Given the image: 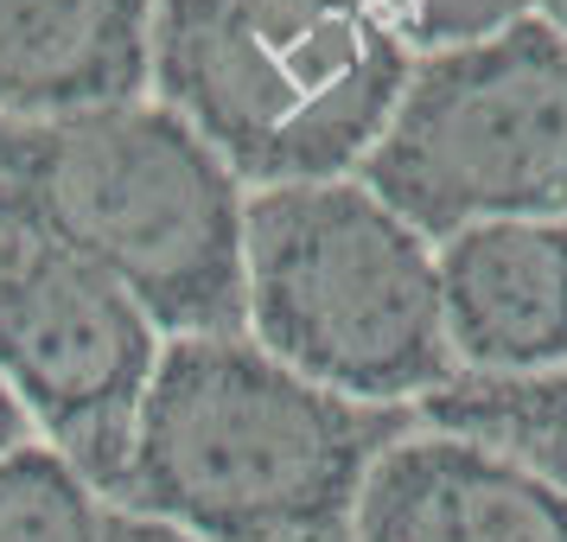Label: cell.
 Returning a JSON list of instances; mask_svg holds the SVG:
<instances>
[{
	"mask_svg": "<svg viewBox=\"0 0 567 542\" xmlns=\"http://www.w3.org/2000/svg\"><path fill=\"white\" fill-rule=\"evenodd\" d=\"M421 421L307 384L249 333L166 338L115 504L198 542H351L370 472Z\"/></svg>",
	"mask_w": 567,
	"mask_h": 542,
	"instance_id": "obj_1",
	"label": "cell"
},
{
	"mask_svg": "<svg viewBox=\"0 0 567 542\" xmlns=\"http://www.w3.org/2000/svg\"><path fill=\"white\" fill-rule=\"evenodd\" d=\"M249 192L154 96L52 122L0 115V231L103 268L166 338H230Z\"/></svg>",
	"mask_w": 567,
	"mask_h": 542,
	"instance_id": "obj_2",
	"label": "cell"
},
{
	"mask_svg": "<svg viewBox=\"0 0 567 542\" xmlns=\"http://www.w3.org/2000/svg\"><path fill=\"white\" fill-rule=\"evenodd\" d=\"M414 52L383 0H159L154 103L249 192L358 180Z\"/></svg>",
	"mask_w": 567,
	"mask_h": 542,
	"instance_id": "obj_3",
	"label": "cell"
},
{
	"mask_svg": "<svg viewBox=\"0 0 567 542\" xmlns=\"http://www.w3.org/2000/svg\"><path fill=\"white\" fill-rule=\"evenodd\" d=\"M243 307V333L268 358L351 402L414 409L460 377L440 307V243L363 180L249 192Z\"/></svg>",
	"mask_w": 567,
	"mask_h": 542,
	"instance_id": "obj_4",
	"label": "cell"
},
{
	"mask_svg": "<svg viewBox=\"0 0 567 542\" xmlns=\"http://www.w3.org/2000/svg\"><path fill=\"white\" fill-rule=\"evenodd\" d=\"M358 180L427 243L478 224H567V32L529 13L414 58Z\"/></svg>",
	"mask_w": 567,
	"mask_h": 542,
	"instance_id": "obj_5",
	"label": "cell"
},
{
	"mask_svg": "<svg viewBox=\"0 0 567 542\" xmlns=\"http://www.w3.org/2000/svg\"><path fill=\"white\" fill-rule=\"evenodd\" d=\"M159 358L154 313L122 282L39 236L0 231V389L103 498L134 460Z\"/></svg>",
	"mask_w": 567,
	"mask_h": 542,
	"instance_id": "obj_6",
	"label": "cell"
},
{
	"mask_svg": "<svg viewBox=\"0 0 567 542\" xmlns=\"http://www.w3.org/2000/svg\"><path fill=\"white\" fill-rule=\"evenodd\" d=\"M351 542H567V498L491 447L414 428L377 460Z\"/></svg>",
	"mask_w": 567,
	"mask_h": 542,
	"instance_id": "obj_7",
	"label": "cell"
},
{
	"mask_svg": "<svg viewBox=\"0 0 567 542\" xmlns=\"http://www.w3.org/2000/svg\"><path fill=\"white\" fill-rule=\"evenodd\" d=\"M440 307L460 370H567V224H478L446 236Z\"/></svg>",
	"mask_w": 567,
	"mask_h": 542,
	"instance_id": "obj_8",
	"label": "cell"
},
{
	"mask_svg": "<svg viewBox=\"0 0 567 542\" xmlns=\"http://www.w3.org/2000/svg\"><path fill=\"white\" fill-rule=\"evenodd\" d=\"M159 0H0V115L52 122L154 90Z\"/></svg>",
	"mask_w": 567,
	"mask_h": 542,
	"instance_id": "obj_9",
	"label": "cell"
},
{
	"mask_svg": "<svg viewBox=\"0 0 567 542\" xmlns=\"http://www.w3.org/2000/svg\"><path fill=\"white\" fill-rule=\"evenodd\" d=\"M414 421L491 447L567 498V370H536V377L460 370L414 402Z\"/></svg>",
	"mask_w": 567,
	"mask_h": 542,
	"instance_id": "obj_10",
	"label": "cell"
},
{
	"mask_svg": "<svg viewBox=\"0 0 567 542\" xmlns=\"http://www.w3.org/2000/svg\"><path fill=\"white\" fill-rule=\"evenodd\" d=\"M103 511V491L45 440L0 460V542H96Z\"/></svg>",
	"mask_w": 567,
	"mask_h": 542,
	"instance_id": "obj_11",
	"label": "cell"
},
{
	"mask_svg": "<svg viewBox=\"0 0 567 542\" xmlns=\"http://www.w3.org/2000/svg\"><path fill=\"white\" fill-rule=\"evenodd\" d=\"M383 13L395 27V39L414 58H427V52L472 45V39H491V32L529 20L536 0H383Z\"/></svg>",
	"mask_w": 567,
	"mask_h": 542,
	"instance_id": "obj_12",
	"label": "cell"
},
{
	"mask_svg": "<svg viewBox=\"0 0 567 542\" xmlns=\"http://www.w3.org/2000/svg\"><path fill=\"white\" fill-rule=\"evenodd\" d=\"M96 542H198L192 530L166 523V517H147V511H128V504H109L103 511V536Z\"/></svg>",
	"mask_w": 567,
	"mask_h": 542,
	"instance_id": "obj_13",
	"label": "cell"
},
{
	"mask_svg": "<svg viewBox=\"0 0 567 542\" xmlns=\"http://www.w3.org/2000/svg\"><path fill=\"white\" fill-rule=\"evenodd\" d=\"M27 440H32V421H27V409H20V402H13V396L0 389V460H13V453H20Z\"/></svg>",
	"mask_w": 567,
	"mask_h": 542,
	"instance_id": "obj_14",
	"label": "cell"
},
{
	"mask_svg": "<svg viewBox=\"0 0 567 542\" xmlns=\"http://www.w3.org/2000/svg\"><path fill=\"white\" fill-rule=\"evenodd\" d=\"M536 13L548 20V27H561V32H567V0H536Z\"/></svg>",
	"mask_w": 567,
	"mask_h": 542,
	"instance_id": "obj_15",
	"label": "cell"
}]
</instances>
